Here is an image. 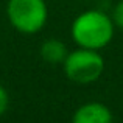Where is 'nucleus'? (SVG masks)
<instances>
[{"mask_svg": "<svg viewBox=\"0 0 123 123\" xmlns=\"http://www.w3.org/2000/svg\"><path fill=\"white\" fill-rule=\"evenodd\" d=\"M112 36L114 20L98 9L83 12L72 24V37L83 48L100 50L112 41Z\"/></svg>", "mask_w": 123, "mask_h": 123, "instance_id": "1", "label": "nucleus"}, {"mask_svg": "<svg viewBox=\"0 0 123 123\" xmlns=\"http://www.w3.org/2000/svg\"><path fill=\"white\" fill-rule=\"evenodd\" d=\"M105 70V61L98 50L78 48L67 55L64 61V72L70 81L76 84L95 83Z\"/></svg>", "mask_w": 123, "mask_h": 123, "instance_id": "2", "label": "nucleus"}, {"mask_svg": "<svg viewBox=\"0 0 123 123\" xmlns=\"http://www.w3.org/2000/svg\"><path fill=\"white\" fill-rule=\"evenodd\" d=\"M6 12L12 27L25 34L37 33L47 22L44 0H9Z\"/></svg>", "mask_w": 123, "mask_h": 123, "instance_id": "3", "label": "nucleus"}, {"mask_svg": "<svg viewBox=\"0 0 123 123\" xmlns=\"http://www.w3.org/2000/svg\"><path fill=\"white\" fill-rule=\"evenodd\" d=\"M72 123H112V112L103 103H86L76 109Z\"/></svg>", "mask_w": 123, "mask_h": 123, "instance_id": "4", "label": "nucleus"}, {"mask_svg": "<svg viewBox=\"0 0 123 123\" xmlns=\"http://www.w3.org/2000/svg\"><path fill=\"white\" fill-rule=\"evenodd\" d=\"M67 55H69V51H67L64 42L58 39H48L41 47V56L48 64H64Z\"/></svg>", "mask_w": 123, "mask_h": 123, "instance_id": "5", "label": "nucleus"}, {"mask_svg": "<svg viewBox=\"0 0 123 123\" xmlns=\"http://www.w3.org/2000/svg\"><path fill=\"white\" fill-rule=\"evenodd\" d=\"M112 20H114V25L123 28V0L120 3H117V6L114 8V12H112Z\"/></svg>", "mask_w": 123, "mask_h": 123, "instance_id": "6", "label": "nucleus"}, {"mask_svg": "<svg viewBox=\"0 0 123 123\" xmlns=\"http://www.w3.org/2000/svg\"><path fill=\"white\" fill-rule=\"evenodd\" d=\"M8 103H9V98H8V92L3 89V86H0V117L5 114V111L8 109Z\"/></svg>", "mask_w": 123, "mask_h": 123, "instance_id": "7", "label": "nucleus"}]
</instances>
